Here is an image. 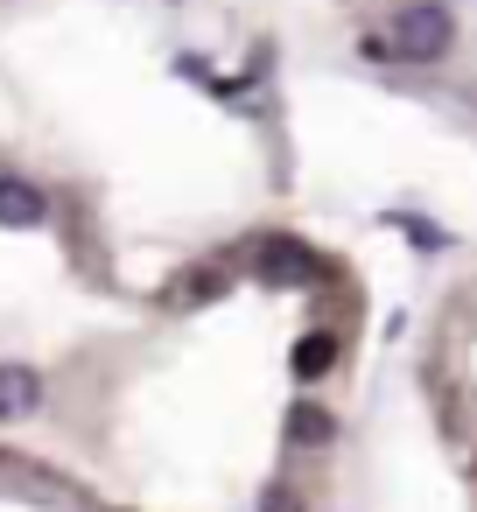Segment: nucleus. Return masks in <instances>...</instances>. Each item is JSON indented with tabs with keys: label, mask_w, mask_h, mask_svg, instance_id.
Wrapping results in <instances>:
<instances>
[{
	"label": "nucleus",
	"mask_w": 477,
	"mask_h": 512,
	"mask_svg": "<svg viewBox=\"0 0 477 512\" xmlns=\"http://www.w3.org/2000/svg\"><path fill=\"white\" fill-rule=\"evenodd\" d=\"M337 274L344 267L330 253H316L309 239H288V232L253 239V281H267V288H330Z\"/></svg>",
	"instance_id": "nucleus-1"
},
{
	"label": "nucleus",
	"mask_w": 477,
	"mask_h": 512,
	"mask_svg": "<svg viewBox=\"0 0 477 512\" xmlns=\"http://www.w3.org/2000/svg\"><path fill=\"white\" fill-rule=\"evenodd\" d=\"M386 36L400 43V64H442L456 50V15L442 8V0H407Z\"/></svg>",
	"instance_id": "nucleus-2"
},
{
	"label": "nucleus",
	"mask_w": 477,
	"mask_h": 512,
	"mask_svg": "<svg viewBox=\"0 0 477 512\" xmlns=\"http://www.w3.org/2000/svg\"><path fill=\"white\" fill-rule=\"evenodd\" d=\"M29 414H43V372L8 358L0 365V421H29Z\"/></svg>",
	"instance_id": "nucleus-3"
},
{
	"label": "nucleus",
	"mask_w": 477,
	"mask_h": 512,
	"mask_svg": "<svg viewBox=\"0 0 477 512\" xmlns=\"http://www.w3.org/2000/svg\"><path fill=\"white\" fill-rule=\"evenodd\" d=\"M281 435H288V449L316 456V449H330V442H337V414H330L323 400H295V407H288V421H281Z\"/></svg>",
	"instance_id": "nucleus-4"
},
{
	"label": "nucleus",
	"mask_w": 477,
	"mask_h": 512,
	"mask_svg": "<svg viewBox=\"0 0 477 512\" xmlns=\"http://www.w3.org/2000/svg\"><path fill=\"white\" fill-rule=\"evenodd\" d=\"M43 218H50L43 183H29V176H0V225H8V232H29V225H43Z\"/></svg>",
	"instance_id": "nucleus-5"
},
{
	"label": "nucleus",
	"mask_w": 477,
	"mask_h": 512,
	"mask_svg": "<svg viewBox=\"0 0 477 512\" xmlns=\"http://www.w3.org/2000/svg\"><path fill=\"white\" fill-rule=\"evenodd\" d=\"M218 295H232V267H225V260H204V267H190V274L169 288L176 309H204V302H218Z\"/></svg>",
	"instance_id": "nucleus-6"
},
{
	"label": "nucleus",
	"mask_w": 477,
	"mask_h": 512,
	"mask_svg": "<svg viewBox=\"0 0 477 512\" xmlns=\"http://www.w3.org/2000/svg\"><path fill=\"white\" fill-rule=\"evenodd\" d=\"M337 351H344V337H337V330H309V337H295V351H288V372H295L302 386H316V379L337 365Z\"/></svg>",
	"instance_id": "nucleus-7"
},
{
	"label": "nucleus",
	"mask_w": 477,
	"mask_h": 512,
	"mask_svg": "<svg viewBox=\"0 0 477 512\" xmlns=\"http://www.w3.org/2000/svg\"><path fill=\"white\" fill-rule=\"evenodd\" d=\"M253 512H309V505H302V491H295V484H260Z\"/></svg>",
	"instance_id": "nucleus-8"
}]
</instances>
